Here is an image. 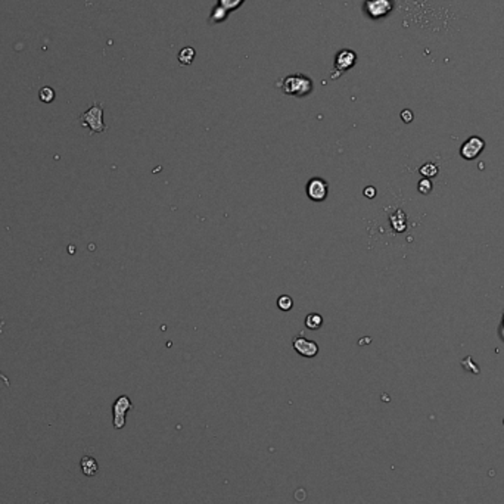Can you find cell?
<instances>
[{
    "label": "cell",
    "instance_id": "obj_7",
    "mask_svg": "<svg viewBox=\"0 0 504 504\" xmlns=\"http://www.w3.org/2000/svg\"><path fill=\"white\" fill-rule=\"evenodd\" d=\"M292 347L296 354H299V355H303V357H307V358H313V357H316L317 354H318V350H320L318 345H317V342H314V340L311 339H307V338L301 336V335L293 338Z\"/></svg>",
    "mask_w": 504,
    "mask_h": 504
},
{
    "label": "cell",
    "instance_id": "obj_19",
    "mask_svg": "<svg viewBox=\"0 0 504 504\" xmlns=\"http://www.w3.org/2000/svg\"><path fill=\"white\" fill-rule=\"evenodd\" d=\"M401 118H402V121H404V123H410L411 119H413V114H411V111H409V109H404V111L401 112Z\"/></svg>",
    "mask_w": 504,
    "mask_h": 504
},
{
    "label": "cell",
    "instance_id": "obj_13",
    "mask_svg": "<svg viewBox=\"0 0 504 504\" xmlns=\"http://www.w3.org/2000/svg\"><path fill=\"white\" fill-rule=\"evenodd\" d=\"M195 55H196L195 49H192V47H185V49H182V50L178 52V62H180L182 65H190V64L193 62V59H195Z\"/></svg>",
    "mask_w": 504,
    "mask_h": 504
},
{
    "label": "cell",
    "instance_id": "obj_12",
    "mask_svg": "<svg viewBox=\"0 0 504 504\" xmlns=\"http://www.w3.org/2000/svg\"><path fill=\"white\" fill-rule=\"evenodd\" d=\"M229 12L226 11L224 8H221L220 5L214 6L211 11V15H210V23L211 24H220L223 23L224 19L227 18Z\"/></svg>",
    "mask_w": 504,
    "mask_h": 504
},
{
    "label": "cell",
    "instance_id": "obj_15",
    "mask_svg": "<svg viewBox=\"0 0 504 504\" xmlns=\"http://www.w3.org/2000/svg\"><path fill=\"white\" fill-rule=\"evenodd\" d=\"M419 171L425 178H431V177H435L438 174V165L434 164V163H426V164L420 167Z\"/></svg>",
    "mask_w": 504,
    "mask_h": 504
},
{
    "label": "cell",
    "instance_id": "obj_2",
    "mask_svg": "<svg viewBox=\"0 0 504 504\" xmlns=\"http://www.w3.org/2000/svg\"><path fill=\"white\" fill-rule=\"evenodd\" d=\"M80 123L82 126L90 130V134L106 131V124L104 121V106L100 104H93L80 115Z\"/></svg>",
    "mask_w": 504,
    "mask_h": 504
},
{
    "label": "cell",
    "instance_id": "obj_16",
    "mask_svg": "<svg viewBox=\"0 0 504 504\" xmlns=\"http://www.w3.org/2000/svg\"><path fill=\"white\" fill-rule=\"evenodd\" d=\"M245 0H218V5L224 8L227 12H233L236 11L239 6L244 5Z\"/></svg>",
    "mask_w": 504,
    "mask_h": 504
},
{
    "label": "cell",
    "instance_id": "obj_1",
    "mask_svg": "<svg viewBox=\"0 0 504 504\" xmlns=\"http://www.w3.org/2000/svg\"><path fill=\"white\" fill-rule=\"evenodd\" d=\"M276 87L280 89L281 93L304 97L313 92V80L308 78L304 74H291L286 77H281L276 83Z\"/></svg>",
    "mask_w": 504,
    "mask_h": 504
},
{
    "label": "cell",
    "instance_id": "obj_17",
    "mask_svg": "<svg viewBox=\"0 0 504 504\" xmlns=\"http://www.w3.org/2000/svg\"><path fill=\"white\" fill-rule=\"evenodd\" d=\"M277 307L280 308L281 311H289L293 307V299L289 295H280L277 299Z\"/></svg>",
    "mask_w": 504,
    "mask_h": 504
},
{
    "label": "cell",
    "instance_id": "obj_11",
    "mask_svg": "<svg viewBox=\"0 0 504 504\" xmlns=\"http://www.w3.org/2000/svg\"><path fill=\"white\" fill-rule=\"evenodd\" d=\"M323 326V317L317 313H311L305 317V328L311 329V330H318Z\"/></svg>",
    "mask_w": 504,
    "mask_h": 504
},
{
    "label": "cell",
    "instance_id": "obj_20",
    "mask_svg": "<svg viewBox=\"0 0 504 504\" xmlns=\"http://www.w3.org/2000/svg\"><path fill=\"white\" fill-rule=\"evenodd\" d=\"M364 196L366 198H375L376 196V189L373 186H369V188L364 189Z\"/></svg>",
    "mask_w": 504,
    "mask_h": 504
},
{
    "label": "cell",
    "instance_id": "obj_8",
    "mask_svg": "<svg viewBox=\"0 0 504 504\" xmlns=\"http://www.w3.org/2000/svg\"><path fill=\"white\" fill-rule=\"evenodd\" d=\"M485 148V142L482 140L478 136H472L468 140L465 142L460 148V155L465 159H475Z\"/></svg>",
    "mask_w": 504,
    "mask_h": 504
},
{
    "label": "cell",
    "instance_id": "obj_18",
    "mask_svg": "<svg viewBox=\"0 0 504 504\" xmlns=\"http://www.w3.org/2000/svg\"><path fill=\"white\" fill-rule=\"evenodd\" d=\"M417 189H419V192L423 193V195H429V193L432 192V189H434V185H432V182H431L429 178H422V180L419 182Z\"/></svg>",
    "mask_w": 504,
    "mask_h": 504
},
{
    "label": "cell",
    "instance_id": "obj_4",
    "mask_svg": "<svg viewBox=\"0 0 504 504\" xmlns=\"http://www.w3.org/2000/svg\"><path fill=\"white\" fill-rule=\"evenodd\" d=\"M355 61H357V55L354 50H350V49H342L338 52L336 58H335V62H333V67L336 72H332V78H338L342 72L345 71L351 70L352 67L355 65Z\"/></svg>",
    "mask_w": 504,
    "mask_h": 504
},
{
    "label": "cell",
    "instance_id": "obj_21",
    "mask_svg": "<svg viewBox=\"0 0 504 504\" xmlns=\"http://www.w3.org/2000/svg\"><path fill=\"white\" fill-rule=\"evenodd\" d=\"M500 333H501V338L504 339V325H503V328L500 329Z\"/></svg>",
    "mask_w": 504,
    "mask_h": 504
},
{
    "label": "cell",
    "instance_id": "obj_3",
    "mask_svg": "<svg viewBox=\"0 0 504 504\" xmlns=\"http://www.w3.org/2000/svg\"><path fill=\"white\" fill-rule=\"evenodd\" d=\"M133 407L131 399L127 395H121L115 399L114 406H112V416H114V428L115 429H123L126 426V416L129 410Z\"/></svg>",
    "mask_w": 504,
    "mask_h": 504
},
{
    "label": "cell",
    "instance_id": "obj_10",
    "mask_svg": "<svg viewBox=\"0 0 504 504\" xmlns=\"http://www.w3.org/2000/svg\"><path fill=\"white\" fill-rule=\"evenodd\" d=\"M391 224H392V227H394L397 232H404L406 227H407V218H406L404 212L401 211V210H398V211L395 212V214L391 217Z\"/></svg>",
    "mask_w": 504,
    "mask_h": 504
},
{
    "label": "cell",
    "instance_id": "obj_5",
    "mask_svg": "<svg viewBox=\"0 0 504 504\" xmlns=\"http://www.w3.org/2000/svg\"><path fill=\"white\" fill-rule=\"evenodd\" d=\"M305 190H307V196L313 202H323L329 195V185L326 180L314 177L308 180Z\"/></svg>",
    "mask_w": 504,
    "mask_h": 504
},
{
    "label": "cell",
    "instance_id": "obj_9",
    "mask_svg": "<svg viewBox=\"0 0 504 504\" xmlns=\"http://www.w3.org/2000/svg\"><path fill=\"white\" fill-rule=\"evenodd\" d=\"M80 468H82L83 475L86 476H94L99 470V465L96 461V458L90 457V456H84L80 461Z\"/></svg>",
    "mask_w": 504,
    "mask_h": 504
},
{
    "label": "cell",
    "instance_id": "obj_6",
    "mask_svg": "<svg viewBox=\"0 0 504 504\" xmlns=\"http://www.w3.org/2000/svg\"><path fill=\"white\" fill-rule=\"evenodd\" d=\"M364 9L372 19H379V18L387 16L388 13L392 11V2L391 0H366Z\"/></svg>",
    "mask_w": 504,
    "mask_h": 504
},
{
    "label": "cell",
    "instance_id": "obj_14",
    "mask_svg": "<svg viewBox=\"0 0 504 504\" xmlns=\"http://www.w3.org/2000/svg\"><path fill=\"white\" fill-rule=\"evenodd\" d=\"M38 99H40L43 104H50V102H53V99H55V90H53L52 87H49V86L42 87L40 92H38Z\"/></svg>",
    "mask_w": 504,
    "mask_h": 504
}]
</instances>
